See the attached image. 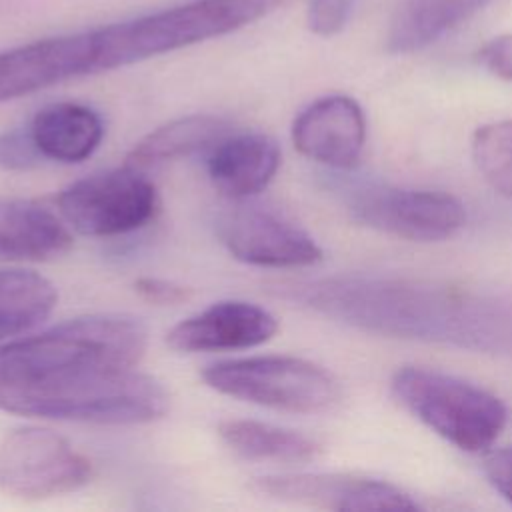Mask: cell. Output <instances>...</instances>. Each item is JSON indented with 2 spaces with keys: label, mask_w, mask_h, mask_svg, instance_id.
Segmentation results:
<instances>
[{
  "label": "cell",
  "mask_w": 512,
  "mask_h": 512,
  "mask_svg": "<svg viewBox=\"0 0 512 512\" xmlns=\"http://www.w3.org/2000/svg\"><path fill=\"white\" fill-rule=\"evenodd\" d=\"M278 292L322 316L380 334L466 346H492L510 336L500 306L430 282L338 274L288 282Z\"/></svg>",
  "instance_id": "cell-1"
},
{
  "label": "cell",
  "mask_w": 512,
  "mask_h": 512,
  "mask_svg": "<svg viewBox=\"0 0 512 512\" xmlns=\"http://www.w3.org/2000/svg\"><path fill=\"white\" fill-rule=\"evenodd\" d=\"M146 326L130 314H90L0 346V384L42 386L134 370L146 352Z\"/></svg>",
  "instance_id": "cell-2"
},
{
  "label": "cell",
  "mask_w": 512,
  "mask_h": 512,
  "mask_svg": "<svg viewBox=\"0 0 512 512\" xmlns=\"http://www.w3.org/2000/svg\"><path fill=\"white\" fill-rule=\"evenodd\" d=\"M168 408L164 386L136 368L80 382L0 384V410L46 420L134 426L164 418Z\"/></svg>",
  "instance_id": "cell-3"
},
{
  "label": "cell",
  "mask_w": 512,
  "mask_h": 512,
  "mask_svg": "<svg viewBox=\"0 0 512 512\" xmlns=\"http://www.w3.org/2000/svg\"><path fill=\"white\" fill-rule=\"evenodd\" d=\"M392 392L420 422L466 452L488 450L508 420V410L498 396L432 368L396 370Z\"/></svg>",
  "instance_id": "cell-4"
},
{
  "label": "cell",
  "mask_w": 512,
  "mask_h": 512,
  "mask_svg": "<svg viewBox=\"0 0 512 512\" xmlns=\"http://www.w3.org/2000/svg\"><path fill=\"white\" fill-rule=\"evenodd\" d=\"M202 380L230 398L292 414H324L342 400V388L326 368L296 356L216 362L202 370Z\"/></svg>",
  "instance_id": "cell-5"
},
{
  "label": "cell",
  "mask_w": 512,
  "mask_h": 512,
  "mask_svg": "<svg viewBox=\"0 0 512 512\" xmlns=\"http://www.w3.org/2000/svg\"><path fill=\"white\" fill-rule=\"evenodd\" d=\"M336 190L356 222L412 242L446 240L466 222L462 202L440 190L382 182H340Z\"/></svg>",
  "instance_id": "cell-6"
},
{
  "label": "cell",
  "mask_w": 512,
  "mask_h": 512,
  "mask_svg": "<svg viewBox=\"0 0 512 512\" xmlns=\"http://www.w3.org/2000/svg\"><path fill=\"white\" fill-rule=\"evenodd\" d=\"M56 202L66 224L92 238L134 232L154 220L160 208L156 186L144 170L128 164L72 182Z\"/></svg>",
  "instance_id": "cell-7"
},
{
  "label": "cell",
  "mask_w": 512,
  "mask_h": 512,
  "mask_svg": "<svg viewBox=\"0 0 512 512\" xmlns=\"http://www.w3.org/2000/svg\"><path fill=\"white\" fill-rule=\"evenodd\" d=\"M92 478V462L64 436L40 426L12 430L0 442V490L18 500L76 492Z\"/></svg>",
  "instance_id": "cell-8"
},
{
  "label": "cell",
  "mask_w": 512,
  "mask_h": 512,
  "mask_svg": "<svg viewBox=\"0 0 512 512\" xmlns=\"http://www.w3.org/2000/svg\"><path fill=\"white\" fill-rule=\"evenodd\" d=\"M222 246L240 262L266 268H304L320 262L316 240L282 214L238 204L216 218Z\"/></svg>",
  "instance_id": "cell-9"
},
{
  "label": "cell",
  "mask_w": 512,
  "mask_h": 512,
  "mask_svg": "<svg viewBox=\"0 0 512 512\" xmlns=\"http://www.w3.org/2000/svg\"><path fill=\"white\" fill-rule=\"evenodd\" d=\"M274 500L324 510H416L418 502L384 480L352 474H274L254 480Z\"/></svg>",
  "instance_id": "cell-10"
},
{
  "label": "cell",
  "mask_w": 512,
  "mask_h": 512,
  "mask_svg": "<svg viewBox=\"0 0 512 512\" xmlns=\"http://www.w3.org/2000/svg\"><path fill=\"white\" fill-rule=\"evenodd\" d=\"M294 148L332 170H350L362 156L366 118L346 94H330L308 104L292 124Z\"/></svg>",
  "instance_id": "cell-11"
},
{
  "label": "cell",
  "mask_w": 512,
  "mask_h": 512,
  "mask_svg": "<svg viewBox=\"0 0 512 512\" xmlns=\"http://www.w3.org/2000/svg\"><path fill=\"white\" fill-rule=\"evenodd\" d=\"M278 330L276 318L262 306L246 300L214 302L166 334V344L176 352H228L256 348Z\"/></svg>",
  "instance_id": "cell-12"
},
{
  "label": "cell",
  "mask_w": 512,
  "mask_h": 512,
  "mask_svg": "<svg viewBox=\"0 0 512 512\" xmlns=\"http://www.w3.org/2000/svg\"><path fill=\"white\" fill-rule=\"evenodd\" d=\"M280 166V148L262 132H230L206 152L212 184L232 200L262 192Z\"/></svg>",
  "instance_id": "cell-13"
},
{
  "label": "cell",
  "mask_w": 512,
  "mask_h": 512,
  "mask_svg": "<svg viewBox=\"0 0 512 512\" xmlns=\"http://www.w3.org/2000/svg\"><path fill=\"white\" fill-rule=\"evenodd\" d=\"M72 248L68 226L34 200L0 198V260L46 262Z\"/></svg>",
  "instance_id": "cell-14"
},
{
  "label": "cell",
  "mask_w": 512,
  "mask_h": 512,
  "mask_svg": "<svg viewBox=\"0 0 512 512\" xmlns=\"http://www.w3.org/2000/svg\"><path fill=\"white\" fill-rule=\"evenodd\" d=\"M28 130L40 154L54 162L78 164L102 142L104 122L96 110L78 102H56L34 114Z\"/></svg>",
  "instance_id": "cell-15"
},
{
  "label": "cell",
  "mask_w": 512,
  "mask_h": 512,
  "mask_svg": "<svg viewBox=\"0 0 512 512\" xmlns=\"http://www.w3.org/2000/svg\"><path fill=\"white\" fill-rule=\"evenodd\" d=\"M234 128L216 114H190L170 120L138 140L126 156V164L138 170L154 168L192 154L208 152Z\"/></svg>",
  "instance_id": "cell-16"
},
{
  "label": "cell",
  "mask_w": 512,
  "mask_h": 512,
  "mask_svg": "<svg viewBox=\"0 0 512 512\" xmlns=\"http://www.w3.org/2000/svg\"><path fill=\"white\" fill-rule=\"evenodd\" d=\"M488 2L490 0H404L392 18L386 48L392 54L418 52L460 26Z\"/></svg>",
  "instance_id": "cell-17"
},
{
  "label": "cell",
  "mask_w": 512,
  "mask_h": 512,
  "mask_svg": "<svg viewBox=\"0 0 512 512\" xmlns=\"http://www.w3.org/2000/svg\"><path fill=\"white\" fill-rule=\"evenodd\" d=\"M218 434L234 454L254 462L302 464L320 454V444L310 436L250 418L222 420Z\"/></svg>",
  "instance_id": "cell-18"
},
{
  "label": "cell",
  "mask_w": 512,
  "mask_h": 512,
  "mask_svg": "<svg viewBox=\"0 0 512 512\" xmlns=\"http://www.w3.org/2000/svg\"><path fill=\"white\" fill-rule=\"evenodd\" d=\"M58 300L56 286L34 270H0V342L42 324Z\"/></svg>",
  "instance_id": "cell-19"
},
{
  "label": "cell",
  "mask_w": 512,
  "mask_h": 512,
  "mask_svg": "<svg viewBox=\"0 0 512 512\" xmlns=\"http://www.w3.org/2000/svg\"><path fill=\"white\" fill-rule=\"evenodd\" d=\"M472 156L484 180L512 200V120L480 126L472 138Z\"/></svg>",
  "instance_id": "cell-20"
},
{
  "label": "cell",
  "mask_w": 512,
  "mask_h": 512,
  "mask_svg": "<svg viewBox=\"0 0 512 512\" xmlns=\"http://www.w3.org/2000/svg\"><path fill=\"white\" fill-rule=\"evenodd\" d=\"M42 154L34 144V138L24 128H10L0 132V168L10 172H26L42 162Z\"/></svg>",
  "instance_id": "cell-21"
},
{
  "label": "cell",
  "mask_w": 512,
  "mask_h": 512,
  "mask_svg": "<svg viewBox=\"0 0 512 512\" xmlns=\"http://www.w3.org/2000/svg\"><path fill=\"white\" fill-rule=\"evenodd\" d=\"M352 6L354 0H310L308 28L318 36H332L346 26Z\"/></svg>",
  "instance_id": "cell-22"
},
{
  "label": "cell",
  "mask_w": 512,
  "mask_h": 512,
  "mask_svg": "<svg viewBox=\"0 0 512 512\" xmlns=\"http://www.w3.org/2000/svg\"><path fill=\"white\" fill-rule=\"evenodd\" d=\"M134 290L136 294L156 306H174V304H182L192 296V290L184 284H178L174 280H166V278H138L134 282Z\"/></svg>",
  "instance_id": "cell-23"
},
{
  "label": "cell",
  "mask_w": 512,
  "mask_h": 512,
  "mask_svg": "<svg viewBox=\"0 0 512 512\" xmlns=\"http://www.w3.org/2000/svg\"><path fill=\"white\" fill-rule=\"evenodd\" d=\"M480 64L494 76L512 82V34H502L478 50Z\"/></svg>",
  "instance_id": "cell-24"
},
{
  "label": "cell",
  "mask_w": 512,
  "mask_h": 512,
  "mask_svg": "<svg viewBox=\"0 0 512 512\" xmlns=\"http://www.w3.org/2000/svg\"><path fill=\"white\" fill-rule=\"evenodd\" d=\"M484 474L488 482L512 504V446L490 452L484 458Z\"/></svg>",
  "instance_id": "cell-25"
}]
</instances>
